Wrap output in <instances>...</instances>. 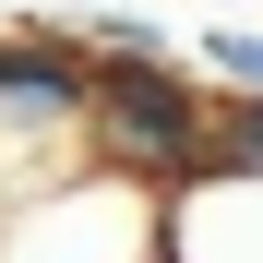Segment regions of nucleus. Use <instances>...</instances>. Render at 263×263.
Returning <instances> with one entry per match:
<instances>
[{
	"mask_svg": "<svg viewBox=\"0 0 263 263\" xmlns=\"http://www.w3.org/2000/svg\"><path fill=\"white\" fill-rule=\"evenodd\" d=\"M84 167L144 203H180L215 180V96L192 84V60H96L84 84Z\"/></svg>",
	"mask_w": 263,
	"mask_h": 263,
	"instance_id": "obj_1",
	"label": "nucleus"
},
{
	"mask_svg": "<svg viewBox=\"0 0 263 263\" xmlns=\"http://www.w3.org/2000/svg\"><path fill=\"white\" fill-rule=\"evenodd\" d=\"M0 263H156V203L96 167H60L24 203H0Z\"/></svg>",
	"mask_w": 263,
	"mask_h": 263,
	"instance_id": "obj_2",
	"label": "nucleus"
},
{
	"mask_svg": "<svg viewBox=\"0 0 263 263\" xmlns=\"http://www.w3.org/2000/svg\"><path fill=\"white\" fill-rule=\"evenodd\" d=\"M215 180L263 192V96H215Z\"/></svg>",
	"mask_w": 263,
	"mask_h": 263,
	"instance_id": "obj_3",
	"label": "nucleus"
},
{
	"mask_svg": "<svg viewBox=\"0 0 263 263\" xmlns=\"http://www.w3.org/2000/svg\"><path fill=\"white\" fill-rule=\"evenodd\" d=\"M203 72L228 96H263V24H203Z\"/></svg>",
	"mask_w": 263,
	"mask_h": 263,
	"instance_id": "obj_4",
	"label": "nucleus"
}]
</instances>
